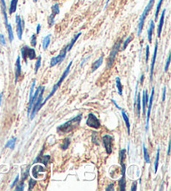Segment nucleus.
Masks as SVG:
<instances>
[{
    "instance_id": "obj_10",
    "label": "nucleus",
    "mask_w": 171,
    "mask_h": 191,
    "mask_svg": "<svg viewBox=\"0 0 171 191\" xmlns=\"http://www.w3.org/2000/svg\"><path fill=\"white\" fill-rule=\"evenodd\" d=\"M16 24H17V34L19 40H22L23 32L24 28V21L21 19L19 15H16Z\"/></svg>"
},
{
    "instance_id": "obj_52",
    "label": "nucleus",
    "mask_w": 171,
    "mask_h": 191,
    "mask_svg": "<svg viewBox=\"0 0 171 191\" xmlns=\"http://www.w3.org/2000/svg\"><path fill=\"white\" fill-rule=\"evenodd\" d=\"M144 78H145V75H142L141 78H140V83H141V84L144 82Z\"/></svg>"
},
{
    "instance_id": "obj_53",
    "label": "nucleus",
    "mask_w": 171,
    "mask_h": 191,
    "mask_svg": "<svg viewBox=\"0 0 171 191\" xmlns=\"http://www.w3.org/2000/svg\"><path fill=\"white\" fill-rule=\"evenodd\" d=\"M34 3H36V2H38V0H34Z\"/></svg>"
},
{
    "instance_id": "obj_40",
    "label": "nucleus",
    "mask_w": 171,
    "mask_h": 191,
    "mask_svg": "<svg viewBox=\"0 0 171 191\" xmlns=\"http://www.w3.org/2000/svg\"><path fill=\"white\" fill-rule=\"evenodd\" d=\"M169 64H170V55H169L168 56L167 61H166V65H165V68H164V71L167 72L168 70H169Z\"/></svg>"
},
{
    "instance_id": "obj_29",
    "label": "nucleus",
    "mask_w": 171,
    "mask_h": 191,
    "mask_svg": "<svg viewBox=\"0 0 171 191\" xmlns=\"http://www.w3.org/2000/svg\"><path fill=\"white\" fill-rule=\"evenodd\" d=\"M143 152H144V158H145V161L146 164H150V158L149 155L148 154V150L145 146V144H143Z\"/></svg>"
},
{
    "instance_id": "obj_17",
    "label": "nucleus",
    "mask_w": 171,
    "mask_h": 191,
    "mask_svg": "<svg viewBox=\"0 0 171 191\" xmlns=\"http://www.w3.org/2000/svg\"><path fill=\"white\" fill-rule=\"evenodd\" d=\"M120 111H121V113H122V116H123L124 121V123H125V124H126L128 134L130 135V119H129V116H128L126 112H125L124 109H121Z\"/></svg>"
},
{
    "instance_id": "obj_12",
    "label": "nucleus",
    "mask_w": 171,
    "mask_h": 191,
    "mask_svg": "<svg viewBox=\"0 0 171 191\" xmlns=\"http://www.w3.org/2000/svg\"><path fill=\"white\" fill-rule=\"evenodd\" d=\"M50 156L49 155H43V154H42V152L39 154V155L38 156L37 158H36V159L34 160V164L35 163H43L45 165V166H47L48 165V164L50 162Z\"/></svg>"
},
{
    "instance_id": "obj_8",
    "label": "nucleus",
    "mask_w": 171,
    "mask_h": 191,
    "mask_svg": "<svg viewBox=\"0 0 171 191\" xmlns=\"http://www.w3.org/2000/svg\"><path fill=\"white\" fill-rule=\"evenodd\" d=\"M103 142H104V146L106 150V153L108 154H112V142H113V138L110 135H104L102 138Z\"/></svg>"
},
{
    "instance_id": "obj_31",
    "label": "nucleus",
    "mask_w": 171,
    "mask_h": 191,
    "mask_svg": "<svg viewBox=\"0 0 171 191\" xmlns=\"http://www.w3.org/2000/svg\"><path fill=\"white\" fill-rule=\"evenodd\" d=\"M126 157V150L125 149H121L119 152V162L120 163H124V159Z\"/></svg>"
},
{
    "instance_id": "obj_38",
    "label": "nucleus",
    "mask_w": 171,
    "mask_h": 191,
    "mask_svg": "<svg viewBox=\"0 0 171 191\" xmlns=\"http://www.w3.org/2000/svg\"><path fill=\"white\" fill-rule=\"evenodd\" d=\"M30 42H31V45L35 47L36 45H37V38H36V34H33L31 36V40H30Z\"/></svg>"
},
{
    "instance_id": "obj_48",
    "label": "nucleus",
    "mask_w": 171,
    "mask_h": 191,
    "mask_svg": "<svg viewBox=\"0 0 171 191\" xmlns=\"http://www.w3.org/2000/svg\"><path fill=\"white\" fill-rule=\"evenodd\" d=\"M111 101H112V102H113V103H114V104H115V105L116 107H117V108L119 109V110H121V109H122V108H121V107H119V105H118V104H117V103H116L115 101V100H114V99H112Z\"/></svg>"
},
{
    "instance_id": "obj_54",
    "label": "nucleus",
    "mask_w": 171,
    "mask_h": 191,
    "mask_svg": "<svg viewBox=\"0 0 171 191\" xmlns=\"http://www.w3.org/2000/svg\"><path fill=\"white\" fill-rule=\"evenodd\" d=\"M108 2H109V0H107V4H108Z\"/></svg>"
},
{
    "instance_id": "obj_23",
    "label": "nucleus",
    "mask_w": 171,
    "mask_h": 191,
    "mask_svg": "<svg viewBox=\"0 0 171 191\" xmlns=\"http://www.w3.org/2000/svg\"><path fill=\"white\" fill-rule=\"evenodd\" d=\"M18 1L19 0H11V3H10V8H9V14H12L16 12V9H17V5H18Z\"/></svg>"
},
{
    "instance_id": "obj_9",
    "label": "nucleus",
    "mask_w": 171,
    "mask_h": 191,
    "mask_svg": "<svg viewBox=\"0 0 171 191\" xmlns=\"http://www.w3.org/2000/svg\"><path fill=\"white\" fill-rule=\"evenodd\" d=\"M59 14H60V6L58 4H55L52 6V14L51 15H49L48 18V26L51 27L54 24V18L56 15Z\"/></svg>"
},
{
    "instance_id": "obj_32",
    "label": "nucleus",
    "mask_w": 171,
    "mask_h": 191,
    "mask_svg": "<svg viewBox=\"0 0 171 191\" xmlns=\"http://www.w3.org/2000/svg\"><path fill=\"white\" fill-rule=\"evenodd\" d=\"M70 139L69 138H65L64 139V141H63V143L61 145V148L63 150H66L68 149V148L69 147L70 145Z\"/></svg>"
},
{
    "instance_id": "obj_7",
    "label": "nucleus",
    "mask_w": 171,
    "mask_h": 191,
    "mask_svg": "<svg viewBox=\"0 0 171 191\" xmlns=\"http://www.w3.org/2000/svg\"><path fill=\"white\" fill-rule=\"evenodd\" d=\"M86 124H87L88 127H93V128H95V129H99L101 127L100 122H99V120L98 119V117L93 113H89L88 115Z\"/></svg>"
},
{
    "instance_id": "obj_1",
    "label": "nucleus",
    "mask_w": 171,
    "mask_h": 191,
    "mask_svg": "<svg viewBox=\"0 0 171 191\" xmlns=\"http://www.w3.org/2000/svg\"><path fill=\"white\" fill-rule=\"evenodd\" d=\"M82 120V114H79L78 116H75L74 118H72L69 121H68L67 123L60 125V127L57 128V131L60 133H69L72 132L76 127H78V125L80 123V122Z\"/></svg>"
},
{
    "instance_id": "obj_45",
    "label": "nucleus",
    "mask_w": 171,
    "mask_h": 191,
    "mask_svg": "<svg viewBox=\"0 0 171 191\" xmlns=\"http://www.w3.org/2000/svg\"><path fill=\"white\" fill-rule=\"evenodd\" d=\"M114 186H115V184L112 183V184H109L108 187L105 189V190H106V191H110V190L114 191V190H115V188H114Z\"/></svg>"
},
{
    "instance_id": "obj_22",
    "label": "nucleus",
    "mask_w": 171,
    "mask_h": 191,
    "mask_svg": "<svg viewBox=\"0 0 171 191\" xmlns=\"http://www.w3.org/2000/svg\"><path fill=\"white\" fill-rule=\"evenodd\" d=\"M50 42H51V34H48L47 36H45L44 40H43V49H44V50L48 49Z\"/></svg>"
},
{
    "instance_id": "obj_30",
    "label": "nucleus",
    "mask_w": 171,
    "mask_h": 191,
    "mask_svg": "<svg viewBox=\"0 0 171 191\" xmlns=\"http://www.w3.org/2000/svg\"><path fill=\"white\" fill-rule=\"evenodd\" d=\"M160 148H158V149H157L156 158H155V163H154V173H157V170H158V167H159V161H160Z\"/></svg>"
},
{
    "instance_id": "obj_18",
    "label": "nucleus",
    "mask_w": 171,
    "mask_h": 191,
    "mask_svg": "<svg viewBox=\"0 0 171 191\" xmlns=\"http://www.w3.org/2000/svg\"><path fill=\"white\" fill-rule=\"evenodd\" d=\"M103 61H104V56H103L99 57L97 60H95L92 65V72H94L98 68L100 67L101 65L103 64Z\"/></svg>"
},
{
    "instance_id": "obj_28",
    "label": "nucleus",
    "mask_w": 171,
    "mask_h": 191,
    "mask_svg": "<svg viewBox=\"0 0 171 191\" xmlns=\"http://www.w3.org/2000/svg\"><path fill=\"white\" fill-rule=\"evenodd\" d=\"M39 172H44V169L40 166V165H36V166H34V169L32 170V174H33V176L35 177L36 175V173H38Z\"/></svg>"
},
{
    "instance_id": "obj_27",
    "label": "nucleus",
    "mask_w": 171,
    "mask_h": 191,
    "mask_svg": "<svg viewBox=\"0 0 171 191\" xmlns=\"http://www.w3.org/2000/svg\"><path fill=\"white\" fill-rule=\"evenodd\" d=\"M6 28H7L8 30V39H9V41L12 42L14 40V33H13V29H12V26L10 24H8L6 25Z\"/></svg>"
},
{
    "instance_id": "obj_15",
    "label": "nucleus",
    "mask_w": 171,
    "mask_h": 191,
    "mask_svg": "<svg viewBox=\"0 0 171 191\" xmlns=\"http://www.w3.org/2000/svg\"><path fill=\"white\" fill-rule=\"evenodd\" d=\"M148 101H149V96H148V92L147 90H145L143 91V98H142V102H143V114H145V109L147 107L148 105Z\"/></svg>"
},
{
    "instance_id": "obj_39",
    "label": "nucleus",
    "mask_w": 171,
    "mask_h": 191,
    "mask_svg": "<svg viewBox=\"0 0 171 191\" xmlns=\"http://www.w3.org/2000/svg\"><path fill=\"white\" fill-rule=\"evenodd\" d=\"M15 189L18 191L23 190V189H24V180H22V182L16 186V189Z\"/></svg>"
},
{
    "instance_id": "obj_11",
    "label": "nucleus",
    "mask_w": 171,
    "mask_h": 191,
    "mask_svg": "<svg viewBox=\"0 0 171 191\" xmlns=\"http://www.w3.org/2000/svg\"><path fill=\"white\" fill-rule=\"evenodd\" d=\"M154 87L152 88V92H151V96L149 99V107H148V112H147V119H146V131H148L149 129V117H150V114H151V109H152L153 106V101H154Z\"/></svg>"
},
{
    "instance_id": "obj_41",
    "label": "nucleus",
    "mask_w": 171,
    "mask_h": 191,
    "mask_svg": "<svg viewBox=\"0 0 171 191\" xmlns=\"http://www.w3.org/2000/svg\"><path fill=\"white\" fill-rule=\"evenodd\" d=\"M0 45H6V40H5V37L4 34H0Z\"/></svg>"
},
{
    "instance_id": "obj_14",
    "label": "nucleus",
    "mask_w": 171,
    "mask_h": 191,
    "mask_svg": "<svg viewBox=\"0 0 171 191\" xmlns=\"http://www.w3.org/2000/svg\"><path fill=\"white\" fill-rule=\"evenodd\" d=\"M157 50H158V42L155 43L154 50V56H153V59H152V63H151V66H150V81H152V79H153L154 69V64H155V60H156V56H157Z\"/></svg>"
},
{
    "instance_id": "obj_47",
    "label": "nucleus",
    "mask_w": 171,
    "mask_h": 191,
    "mask_svg": "<svg viewBox=\"0 0 171 191\" xmlns=\"http://www.w3.org/2000/svg\"><path fill=\"white\" fill-rule=\"evenodd\" d=\"M166 98V86H164L163 88V97H162V101H165Z\"/></svg>"
},
{
    "instance_id": "obj_21",
    "label": "nucleus",
    "mask_w": 171,
    "mask_h": 191,
    "mask_svg": "<svg viewBox=\"0 0 171 191\" xmlns=\"http://www.w3.org/2000/svg\"><path fill=\"white\" fill-rule=\"evenodd\" d=\"M81 34H82V33H81V32H80V33H78V34H75V36H74V38H73V39L71 40L70 43H69V45H67L68 51H69V50H70V49H72V48H73V46H74V45L75 44V42L78 40V39L79 37H80V35H81Z\"/></svg>"
},
{
    "instance_id": "obj_33",
    "label": "nucleus",
    "mask_w": 171,
    "mask_h": 191,
    "mask_svg": "<svg viewBox=\"0 0 171 191\" xmlns=\"http://www.w3.org/2000/svg\"><path fill=\"white\" fill-rule=\"evenodd\" d=\"M137 101H136V102H137V105H136V107H137V114H138V117L139 118V116H140V95H139V93H138V98L136 99Z\"/></svg>"
},
{
    "instance_id": "obj_36",
    "label": "nucleus",
    "mask_w": 171,
    "mask_h": 191,
    "mask_svg": "<svg viewBox=\"0 0 171 191\" xmlns=\"http://www.w3.org/2000/svg\"><path fill=\"white\" fill-rule=\"evenodd\" d=\"M162 3H163V0H160V1H159V4H158V5H157L156 11H155V19H156V20H157V19H158V15H159V13H160V8H161Z\"/></svg>"
},
{
    "instance_id": "obj_50",
    "label": "nucleus",
    "mask_w": 171,
    "mask_h": 191,
    "mask_svg": "<svg viewBox=\"0 0 171 191\" xmlns=\"http://www.w3.org/2000/svg\"><path fill=\"white\" fill-rule=\"evenodd\" d=\"M170 154V142H169V146H168V155Z\"/></svg>"
},
{
    "instance_id": "obj_25",
    "label": "nucleus",
    "mask_w": 171,
    "mask_h": 191,
    "mask_svg": "<svg viewBox=\"0 0 171 191\" xmlns=\"http://www.w3.org/2000/svg\"><path fill=\"white\" fill-rule=\"evenodd\" d=\"M116 87L118 89V92H119V96H122L123 95V86H122L121 81H120L119 77L116 78Z\"/></svg>"
},
{
    "instance_id": "obj_42",
    "label": "nucleus",
    "mask_w": 171,
    "mask_h": 191,
    "mask_svg": "<svg viewBox=\"0 0 171 191\" xmlns=\"http://www.w3.org/2000/svg\"><path fill=\"white\" fill-rule=\"evenodd\" d=\"M29 175V168H28L26 170V172L23 173V174L22 176V180H25L27 179V177Z\"/></svg>"
},
{
    "instance_id": "obj_26",
    "label": "nucleus",
    "mask_w": 171,
    "mask_h": 191,
    "mask_svg": "<svg viewBox=\"0 0 171 191\" xmlns=\"http://www.w3.org/2000/svg\"><path fill=\"white\" fill-rule=\"evenodd\" d=\"M16 142H17V138H12L10 140L8 141L6 145H5V148H9L11 149H14L15 147V144H16Z\"/></svg>"
},
{
    "instance_id": "obj_5",
    "label": "nucleus",
    "mask_w": 171,
    "mask_h": 191,
    "mask_svg": "<svg viewBox=\"0 0 171 191\" xmlns=\"http://www.w3.org/2000/svg\"><path fill=\"white\" fill-rule=\"evenodd\" d=\"M120 44H121V41L119 40V42H116L115 45L113 46V49L110 52V56L108 57V61H107V66H108V69L112 67L113 64L115 62V60L118 52H119V48H120Z\"/></svg>"
},
{
    "instance_id": "obj_34",
    "label": "nucleus",
    "mask_w": 171,
    "mask_h": 191,
    "mask_svg": "<svg viewBox=\"0 0 171 191\" xmlns=\"http://www.w3.org/2000/svg\"><path fill=\"white\" fill-rule=\"evenodd\" d=\"M40 65H41V56H39L38 57V60L37 61H36V64H35V68H34V72H35V74L38 72V69L40 68Z\"/></svg>"
},
{
    "instance_id": "obj_19",
    "label": "nucleus",
    "mask_w": 171,
    "mask_h": 191,
    "mask_svg": "<svg viewBox=\"0 0 171 191\" xmlns=\"http://www.w3.org/2000/svg\"><path fill=\"white\" fill-rule=\"evenodd\" d=\"M154 22L151 20L150 24H149V28L148 30V40H149V43L152 42V36L153 33H154Z\"/></svg>"
},
{
    "instance_id": "obj_43",
    "label": "nucleus",
    "mask_w": 171,
    "mask_h": 191,
    "mask_svg": "<svg viewBox=\"0 0 171 191\" xmlns=\"http://www.w3.org/2000/svg\"><path fill=\"white\" fill-rule=\"evenodd\" d=\"M149 45H147V46H146V57H145V60H146V62H148V60H149Z\"/></svg>"
},
{
    "instance_id": "obj_37",
    "label": "nucleus",
    "mask_w": 171,
    "mask_h": 191,
    "mask_svg": "<svg viewBox=\"0 0 171 191\" xmlns=\"http://www.w3.org/2000/svg\"><path fill=\"white\" fill-rule=\"evenodd\" d=\"M37 184V180H34V179H30L29 180V190H31L33 189L34 187Z\"/></svg>"
},
{
    "instance_id": "obj_24",
    "label": "nucleus",
    "mask_w": 171,
    "mask_h": 191,
    "mask_svg": "<svg viewBox=\"0 0 171 191\" xmlns=\"http://www.w3.org/2000/svg\"><path fill=\"white\" fill-rule=\"evenodd\" d=\"M119 185L120 187V191H124L126 189V180H125V176H122L119 180Z\"/></svg>"
},
{
    "instance_id": "obj_2",
    "label": "nucleus",
    "mask_w": 171,
    "mask_h": 191,
    "mask_svg": "<svg viewBox=\"0 0 171 191\" xmlns=\"http://www.w3.org/2000/svg\"><path fill=\"white\" fill-rule=\"evenodd\" d=\"M72 64H73V61H70V62H69V64L68 65V66H67V68H66V70L63 71V75H61V77H60V79L59 80V81H58V82L56 83L55 85L53 86V90L51 91V92L49 93V95H48V97H46V99H45L44 101V102H43V103L41 104V107H43V106L44 105L45 103L47 102V101H48V99H49V98L52 97L54 95V93H55L56 91H57V90H58V89L60 88V86H61V84H62V82L63 81V80H64V79L67 77L68 75H69V73L70 72V68H71V66H72Z\"/></svg>"
},
{
    "instance_id": "obj_35",
    "label": "nucleus",
    "mask_w": 171,
    "mask_h": 191,
    "mask_svg": "<svg viewBox=\"0 0 171 191\" xmlns=\"http://www.w3.org/2000/svg\"><path fill=\"white\" fill-rule=\"evenodd\" d=\"M132 40H133V36H129V37L127 38L126 40H125V41H124V45H123V49H124V50L126 49L127 46H128V45H129V44H130V42L132 41Z\"/></svg>"
},
{
    "instance_id": "obj_3",
    "label": "nucleus",
    "mask_w": 171,
    "mask_h": 191,
    "mask_svg": "<svg viewBox=\"0 0 171 191\" xmlns=\"http://www.w3.org/2000/svg\"><path fill=\"white\" fill-rule=\"evenodd\" d=\"M154 3V0H149V4H147V6L145 8V10H144L143 14H142L141 16H140V18H139V24H138V35H139V36L141 34L143 28H144V24H145V19H146L148 14L149 13V11L152 9Z\"/></svg>"
},
{
    "instance_id": "obj_4",
    "label": "nucleus",
    "mask_w": 171,
    "mask_h": 191,
    "mask_svg": "<svg viewBox=\"0 0 171 191\" xmlns=\"http://www.w3.org/2000/svg\"><path fill=\"white\" fill-rule=\"evenodd\" d=\"M21 55L23 60L27 63V59L29 58V60H34L36 58V52L33 48H29V46H23L21 49Z\"/></svg>"
},
{
    "instance_id": "obj_51",
    "label": "nucleus",
    "mask_w": 171,
    "mask_h": 191,
    "mask_svg": "<svg viewBox=\"0 0 171 191\" xmlns=\"http://www.w3.org/2000/svg\"><path fill=\"white\" fill-rule=\"evenodd\" d=\"M3 93H0V106L2 104V100H3Z\"/></svg>"
},
{
    "instance_id": "obj_6",
    "label": "nucleus",
    "mask_w": 171,
    "mask_h": 191,
    "mask_svg": "<svg viewBox=\"0 0 171 191\" xmlns=\"http://www.w3.org/2000/svg\"><path fill=\"white\" fill-rule=\"evenodd\" d=\"M67 51V45H66V46H64L63 48V49L60 51V55H59L58 56L53 57L52 59H51V61H50V67H53V66H55L56 65L61 63V62L65 59Z\"/></svg>"
},
{
    "instance_id": "obj_20",
    "label": "nucleus",
    "mask_w": 171,
    "mask_h": 191,
    "mask_svg": "<svg viewBox=\"0 0 171 191\" xmlns=\"http://www.w3.org/2000/svg\"><path fill=\"white\" fill-rule=\"evenodd\" d=\"M0 4H1V8H2V11L4 14V22H5V25H7L8 22V16L7 13H6V4H5V0H0Z\"/></svg>"
},
{
    "instance_id": "obj_44",
    "label": "nucleus",
    "mask_w": 171,
    "mask_h": 191,
    "mask_svg": "<svg viewBox=\"0 0 171 191\" xmlns=\"http://www.w3.org/2000/svg\"><path fill=\"white\" fill-rule=\"evenodd\" d=\"M19 175L18 174V175L16 176V178H15L14 181V182H13V184H11V186H10V188H14V187L15 185L17 184V183L19 182Z\"/></svg>"
},
{
    "instance_id": "obj_49",
    "label": "nucleus",
    "mask_w": 171,
    "mask_h": 191,
    "mask_svg": "<svg viewBox=\"0 0 171 191\" xmlns=\"http://www.w3.org/2000/svg\"><path fill=\"white\" fill-rule=\"evenodd\" d=\"M40 30H41V25L38 24V26H37V30H36V33H37V34H39V32H40Z\"/></svg>"
},
{
    "instance_id": "obj_46",
    "label": "nucleus",
    "mask_w": 171,
    "mask_h": 191,
    "mask_svg": "<svg viewBox=\"0 0 171 191\" xmlns=\"http://www.w3.org/2000/svg\"><path fill=\"white\" fill-rule=\"evenodd\" d=\"M137 181H134L133 183V185H132V188H131V191H136L137 190Z\"/></svg>"
},
{
    "instance_id": "obj_13",
    "label": "nucleus",
    "mask_w": 171,
    "mask_h": 191,
    "mask_svg": "<svg viewBox=\"0 0 171 191\" xmlns=\"http://www.w3.org/2000/svg\"><path fill=\"white\" fill-rule=\"evenodd\" d=\"M20 75H21V61H20V56H18L15 64V83L18 82Z\"/></svg>"
},
{
    "instance_id": "obj_16",
    "label": "nucleus",
    "mask_w": 171,
    "mask_h": 191,
    "mask_svg": "<svg viewBox=\"0 0 171 191\" xmlns=\"http://www.w3.org/2000/svg\"><path fill=\"white\" fill-rule=\"evenodd\" d=\"M165 12H166V10L164 9V10L162 11L161 16H160V24H159V26H158V37H160V34H161V32H162V29H163V25H164V15H165Z\"/></svg>"
}]
</instances>
